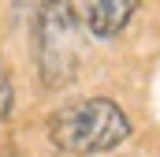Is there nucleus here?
<instances>
[{"mask_svg": "<svg viewBox=\"0 0 160 157\" xmlns=\"http://www.w3.org/2000/svg\"><path fill=\"white\" fill-rule=\"evenodd\" d=\"M0 157H19V154H15V150H0Z\"/></svg>", "mask_w": 160, "mask_h": 157, "instance_id": "obj_5", "label": "nucleus"}, {"mask_svg": "<svg viewBox=\"0 0 160 157\" xmlns=\"http://www.w3.org/2000/svg\"><path fill=\"white\" fill-rule=\"evenodd\" d=\"M134 0H86V4H71L75 19H82L97 38H116L134 15Z\"/></svg>", "mask_w": 160, "mask_h": 157, "instance_id": "obj_3", "label": "nucleus"}, {"mask_svg": "<svg viewBox=\"0 0 160 157\" xmlns=\"http://www.w3.org/2000/svg\"><path fill=\"white\" fill-rule=\"evenodd\" d=\"M38 64L45 86H67L78 68V26L71 4H45L38 15Z\"/></svg>", "mask_w": 160, "mask_h": 157, "instance_id": "obj_2", "label": "nucleus"}, {"mask_svg": "<svg viewBox=\"0 0 160 157\" xmlns=\"http://www.w3.org/2000/svg\"><path fill=\"white\" fill-rule=\"evenodd\" d=\"M127 135H130V123L123 116V109L108 97H86L75 105H63L48 120V138L63 154L75 157L116 150Z\"/></svg>", "mask_w": 160, "mask_h": 157, "instance_id": "obj_1", "label": "nucleus"}, {"mask_svg": "<svg viewBox=\"0 0 160 157\" xmlns=\"http://www.w3.org/2000/svg\"><path fill=\"white\" fill-rule=\"evenodd\" d=\"M11 101H15V90H11V78L8 71H0V120L11 112Z\"/></svg>", "mask_w": 160, "mask_h": 157, "instance_id": "obj_4", "label": "nucleus"}]
</instances>
